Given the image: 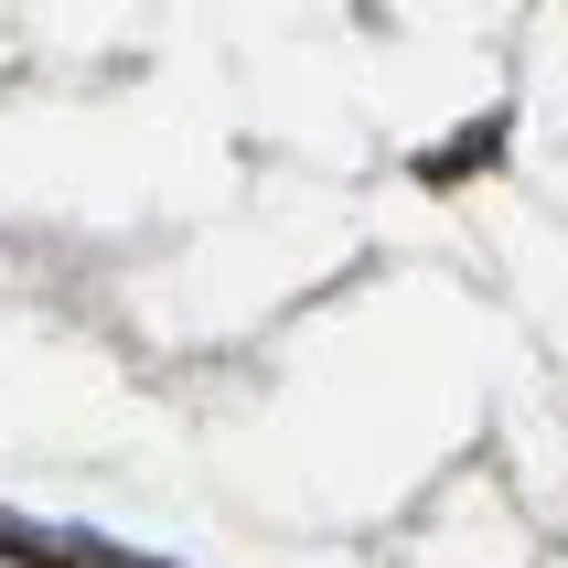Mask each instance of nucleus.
<instances>
[{"instance_id": "f257e3e1", "label": "nucleus", "mask_w": 568, "mask_h": 568, "mask_svg": "<svg viewBox=\"0 0 568 568\" xmlns=\"http://www.w3.org/2000/svg\"><path fill=\"white\" fill-rule=\"evenodd\" d=\"M0 547H11V558H43V568H140V558H119V547H75V537H43V526H0Z\"/></svg>"}]
</instances>
